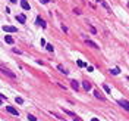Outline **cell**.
Listing matches in <instances>:
<instances>
[{
    "label": "cell",
    "mask_w": 129,
    "mask_h": 121,
    "mask_svg": "<svg viewBox=\"0 0 129 121\" xmlns=\"http://www.w3.org/2000/svg\"><path fill=\"white\" fill-rule=\"evenodd\" d=\"M10 2H12V3H16V2H18V0H10Z\"/></svg>",
    "instance_id": "27"
},
{
    "label": "cell",
    "mask_w": 129,
    "mask_h": 121,
    "mask_svg": "<svg viewBox=\"0 0 129 121\" xmlns=\"http://www.w3.org/2000/svg\"><path fill=\"white\" fill-rule=\"evenodd\" d=\"M103 87H104V90H106L107 93H110V87H109V86H107V84H103Z\"/></svg>",
    "instance_id": "20"
},
{
    "label": "cell",
    "mask_w": 129,
    "mask_h": 121,
    "mask_svg": "<svg viewBox=\"0 0 129 121\" xmlns=\"http://www.w3.org/2000/svg\"><path fill=\"white\" fill-rule=\"evenodd\" d=\"M16 21L21 22V24H25V22H27V16H25V15H18V16H16Z\"/></svg>",
    "instance_id": "7"
},
{
    "label": "cell",
    "mask_w": 129,
    "mask_h": 121,
    "mask_svg": "<svg viewBox=\"0 0 129 121\" xmlns=\"http://www.w3.org/2000/svg\"><path fill=\"white\" fill-rule=\"evenodd\" d=\"M0 71H2L5 75H7V77H10V78H15L16 75H15V73H12L10 70H7V68L5 66V65H0Z\"/></svg>",
    "instance_id": "1"
},
{
    "label": "cell",
    "mask_w": 129,
    "mask_h": 121,
    "mask_svg": "<svg viewBox=\"0 0 129 121\" xmlns=\"http://www.w3.org/2000/svg\"><path fill=\"white\" fill-rule=\"evenodd\" d=\"M37 24H38V25H41L43 28H46L47 27V24H46V21L41 18V16H37Z\"/></svg>",
    "instance_id": "6"
},
{
    "label": "cell",
    "mask_w": 129,
    "mask_h": 121,
    "mask_svg": "<svg viewBox=\"0 0 129 121\" xmlns=\"http://www.w3.org/2000/svg\"><path fill=\"white\" fill-rule=\"evenodd\" d=\"M28 120H29V121H37V118H35L34 115H31V114H28Z\"/></svg>",
    "instance_id": "17"
},
{
    "label": "cell",
    "mask_w": 129,
    "mask_h": 121,
    "mask_svg": "<svg viewBox=\"0 0 129 121\" xmlns=\"http://www.w3.org/2000/svg\"><path fill=\"white\" fill-rule=\"evenodd\" d=\"M73 12H75L76 15H79V13H81V10H79V9H73Z\"/></svg>",
    "instance_id": "24"
},
{
    "label": "cell",
    "mask_w": 129,
    "mask_h": 121,
    "mask_svg": "<svg viewBox=\"0 0 129 121\" xmlns=\"http://www.w3.org/2000/svg\"><path fill=\"white\" fill-rule=\"evenodd\" d=\"M15 100H16V103H19V105H21V103H24V99L22 97H16Z\"/></svg>",
    "instance_id": "18"
},
{
    "label": "cell",
    "mask_w": 129,
    "mask_h": 121,
    "mask_svg": "<svg viewBox=\"0 0 129 121\" xmlns=\"http://www.w3.org/2000/svg\"><path fill=\"white\" fill-rule=\"evenodd\" d=\"M57 70H59V71H60L62 74H65V75L68 74V71H66V68H65L63 65H57Z\"/></svg>",
    "instance_id": "13"
},
{
    "label": "cell",
    "mask_w": 129,
    "mask_h": 121,
    "mask_svg": "<svg viewBox=\"0 0 129 121\" xmlns=\"http://www.w3.org/2000/svg\"><path fill=\"white\" fill-rule=\"evenodd\" d=\"M65 114H66V115H69V117H72V118H73V121H82V120H81V118H79L76 114H73L72 111H68V109H65Z\"/></svg>",
    "instance_id": "2"
},
{
    "label": "cell",
    "mask_w": 129,
    "mask_h": 121,
    "mask_svg": "<svg viewBox=\"0 0 129 121\" xmlns=\"http://www.w3.org/2000/svg\"><path fill=\"white\" fill-rule=\"evenodd\" d=\"M3 31H6V32H16L18 28L16 27H12V25H5L3 27Z\"/></svg>",
    "instance_id": "4"
},
{
    "label": "cell",
    "mask_w": 129,
    "mask_h": 121,
    "mask_svg": "<svg viewBox=\"0 0 129 121\" xmlns=\"http://www.w3.org/2000/svg\"><path fill=\"white\" fill-rule=\"evenodd\" d=\"M82 87L88 92V90L91 89V83H88V81H82Z\"/></svg>",
    "instance_id": "10"
},
{
    "label": "cell",
    "mask_w": 129,
    "mask_h": 121,
    "mask_svg": "<svg viewBox=\"0 0 129 121\" xmlns=\"http://www.w3.org/2000/svg\"><path fill=\"white\" fill-rule=\"evenodd\" d=\"M21 6H22V9H25V10H29V3L27 2V0H21Z\"/></svg>",
    "instance_id": "9"
},
{
    "label": "cell",
    "mask_w": 129,
    "mask_h": 121,
    "mask_svg": "<svg viewBox=\"0 0 129 121\" xmlns=\"http://www.w3.org/2000/svg\"><path fill=\"white\" fill-rule=\"evenodd\" d=\"M87 44H88L89 47H93V49H98V46H97L94 41H91V40H87Z\"/></svg>",
    "instance_id": "14"
},
{
    "label": "cell",
    "mask_w": 129,
    "mask_h": 121,
    "mask_svg": "<svg viewBox=\"0 0 129 121\" xmlns=\"http://www.w3.org/2000/svg\"><path fill=\"white\" fill-rule=\"evenodd\" d=\"M6 111H7V112H10L12 115H16V117L19 115V111H18V109H15L13 106H6Z\"/></svg>",
    "instance_id": "5"
},
{
    "label": "cell",
    "mask_w": 129,
    "mask_h": 121,
    "mask_svg": "<svg viewBox=\"0 0 129 121\" xmlns=\"http://www.w3.org/2000/svg\"><path fill=\"white\" fill-rule=\"evenodd\" d=\"M78 66H85V64L82 61H78Z\"/></svg>",
    "instance_id": "22"
},
{
    "label": "cell",
    "mask_w": 129,
    "mask_h": 121,
    "mask_svg": "<svg viewBox=\"0 0 129 121\" xmlns=\"http://www.w3.org/2000/svg\"><path fill=\"white\" fill-rule=\"evenodd\" d=\"M101 5H103V6H104L106 9H107V12H112V9H110V6H109V5H107L106 2H104V0H101Z\"/></svg>",
    "instance_id": "16"
},
{
    "label": "cell",
    "mask_w": 129,
    "mask_h": 121,
    "mask_svg": "<svg viewBox=\"0 0 129 121\" xmlns=\"http://www.w3.org/2000/svg\"><path fill=\"white\" fill-rule=\"evenodd\" d=\"M119 105L123 108V109H126V111H129V102L126 100V99H120L119 100Z\"/></svg>",
    "instance_id": "3"
},
{
    "label": "cell",
    "mask_w": 129,
    "mask_h": 121,
    "mask_svg": "<svg viewBox=\"0 0 129 121\" xmlns=\"http://www.w3.org/2000/svg\"><path fill=\"white\" fill-rule=\"evenodd\" d=\"M5 41H6L7 44H13V43H15V40H13L10 36H5Z\"/></svg>",
    "instance_id": "11"
},
{
    "label": "cell",
    "mask_w": 129,
    "mask_h": 121,
    "mask_svg": "<svg viewBox=\"0 0 129 121\" xmlns=\"http://www.w3.org/2000/svg\"><path fill=\"white\" fill-rule=\"evenodd\" d=\"M40 2H41V3H43V5H47V3H48V2H50V0H40Z\"/></svg>",
    "instance_id": "23"
},
{
    "label": "cell",
    "mask_w": 129,
    "mask_h": 121,
    "mask_svg": "<svg viewBox=\"0 0 129 121\" xmlns=\"http://www.w3.org/2000/svg\"><path fill=\"white\" fill-rule=\"evenodd\" d=\"M70 86H72L73 90H78V89H79V83H78L76 80H72V81H70Z\"/></svg>",
    "instance_id": "8"
},
{
    "label": "cell",
    "mask_w": 129,
    "mask_h": 121,
    "mask_svg": "<svg viewBox=\"0 0 129 121\" xmlns=\"http://www.w3.org/2000/svg\"><path fill=\"white\" fill-rule=\"evenodd\" d=\"M89 30H91V32H93V34H95V32H97V31H95V28H94V27H91V25H89Z\"/></svg>",
    "instance_id": "21"
},
{
    "label": "cell",
    "mask_w": 129,
    "mask_h": 121,
    "mask_svg": "<svg viewBox=\"0 0 129 121\" xmlns=\"http://www.w3.org/2000/svg\"><path fill=\"white\" fill-rule=\"evenodd\" d=\"M46 47H47L48 52H53V44H46Z\"/></svg>",
    "instance_id": "19"
},
{
    "label": "cell",
    "mask_w": 129,
    "mask_h": 121,
    "mask_svg": "<svg viewBox=\"0 0 129 121\" xmlns=\"http://www.w3.org/2000/svg\"><path fill=\"white\" fill-rule=\"evenodd\" d=\"M94 96H95L97 99H100V100H104V99H106V97H104V96L98 92V90H95V92H94Z\"/></svg>",
    "instance_id": "12"
},
{
    "label": "cell",
    "mask_w": 129,
    "mask_h": 121,
    "mask_svg": "<svg viewBox=\"0 0 129 121\" xmlns=\"http://www.w3.org/2000/svg\"><path fill=\"white\" fill-rule=\"evenodd\" d=\"M119 73H120L119 68H113V70H110V74H113V75H117Z\"/></svg>",
    "instance_id": "15"
},
{
    "label": "cell",
    "mask_w": 129,
    "mask_h": 121,
    "mask_svg": "<svg viewBox=\"0 0 129 121\" xmlns=\"http://www.w3.org/2000/svg\"><path fill=\"white\" fill-rule=\"evenodd\" d=\"M91 121H100V120H97V118H93V120H91Z\"/></svg>",
    "instance_id": "26"
},
{
    "label": "cell",
    "mask_w": 129,
    "mask_h": 121,
    "mask_svg": "<svg viewBox=\"0 0 129 121\" xmlns=\"http://www.w3.org/2000/svg\"><path fill=\"white\" fill-rule=\"evenodd\" d=\"M2 103H3V97H2V96H0V105H2Z\"/></svg>",
    "instance_id": "25"
},
{
    "label": "cell",
    "mask_w": 129,
    "mask_h": 121,
    "mask_svg": "<svg viewBox=\"0 0 129 121\" xmlns=\"http://www.w3.org/2000/svg\"><path fill=\"white\" fill-rule=\"evenodd\" d=\"M128 5H129V3H128Z\"/></svg>",
    "instance_id": "28"
}]
</instances>
